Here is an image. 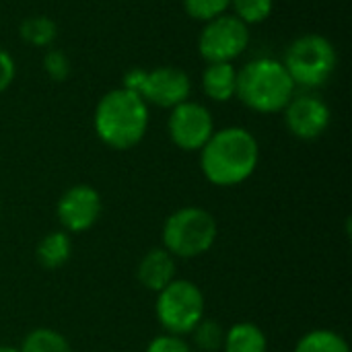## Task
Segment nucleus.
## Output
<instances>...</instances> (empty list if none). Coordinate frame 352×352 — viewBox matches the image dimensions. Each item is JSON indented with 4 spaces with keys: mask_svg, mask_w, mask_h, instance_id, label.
Here are the masks:
<instances>
[{
    "mask_svg": "<svg viewBox=\"0 0 352 352\" xmlns=\"http://www.w3.org/2000/svg\"><path fill=\"white\" fill-rule=\"evenodd\" d=\"M260 161L256 136L239 126L214 130L200 148V169L204 177L219 188H233L250 179Z\"/></svg>",
    "mask_w": 352,
    "mask_h": 352,
    "instance_id": "f257e3e1",
    "label": "nucleus"
},
{
    "mask_svg": "<svg viewBox=\"0 0 352 352\" xmlns=\"http://www.w3.org/2000/svg\"><path fill=\"white\" fill-rule=\"evenodd\" d=\"M93 126L105 146L116 151L134 148L148 130V103L130 89H113L99 99Z\"/></svg>",
    "mask_w": 352,
    "mask_h": 352,
    "instance_id": "f03ea898",
    "label": "nucleus"
},
{
    "mask_svg": "<svg viewBox=\"0 0 352 352\" xmlns=\"http://www.w3.org/2000/svg\"><path fill=\"white\" fill-rule=\"evenodd\" d=\"M295 89L285 64L274 58H256L237 70L235 97L258 113L285 111L295 97Z\"/></svg>",
    "mask_w": 352,
    "mask_h": 352,
    "instance_id": "7ed1b4c3",
    "label": "nucleus"
},
{
    "mask_svg": "<svg viewBox=\"0 0 352 352\" xmlns=\"http://www.w3.org/2000/svg\"><path fill=\"white\" fill-rule=\"evenodd\" d=\"M214 217L198 206H186L167 217L163 225V245L173 258H198L217 241Z\"/></svg>",
    "mask_w": 352,
    "mask_h": 352,
    "instance_id": "20e7f679",
    "label": "nucleus"
},
{
    "mask_svg": "<svg viewBox=\"0 0 352 352\" xmlns=\"http://www.w3.org/2000/svg\"><path fill=\"white\" fill-rule=\"evenodd\" d=\"M295 87H320L336 72L338 54L332 41L320 33H305L297 37L283 60Z\"/></svg>",
    "mask_w": 352,
    "mask_h": 352,
    "instance_id": "39448f33",
    "label": "nucleus"
},
{
    "mask_svg": "<svg viewBox=\"0 0 352 352\" xmlns=\"http://www.w3.org/2000/svg\"><path fill=\"white\" fill-rule=\"evenodd\" d=\"M155 311L167 334L186 336L204 318V295L192 280H171L159 291Z\"/></svg>",
    "mask_w": 352,
    "mask_h": 352,
    "instance_id": "423d86ee",
    "label": "nucleus"
},
{
    "mask_svg": "<svg viewBox=\"0 0 352 352\" xmlns=\"http://www.w3.org/2000/svg\"><path fill=\"white\" fill-rule=\"evenodd\" d=\"M122 87L138 93L146 103L173 109L190 99L192 80L182 68L175 66H159L155 70L132 68L126 72Z\"/></svg>",
    "mask_w": 352,
    "mask_h": 352,
    "instance_id": "0eeeda50",
    "label": "nucleus"
},
{
    "mask_svg": "<svg viewBox=\"0 0 352 352\" xmlns=\"http://www.w3.org/2000/svg\"><path fill=\"white\" fill-rule=\"evenodd\" d=\"M250 45V27L235 14H221L204 23L198 52L206 62H233Z\"/></svg>",
    "mask_w": 352,
    "mask_h": 352,
    "instance_id": "6e6552de",
    "label": "nucleus"
},
{
    "mask_svg": "<svg viewBox=\"0 0 352 352\" xmlns=\"http://www.w3.org/2000/svg\"><path fill=\"white\" fill-rule=\"evenodd\" d=\"M167 130L177 148L194 153L200 151L214 134V120L208 107L188 99L171 109Z\"/></svg>",
    "mask_w": 352,
    "mask_h": 352,
    "instance_id": "1a4fd4ad",
    "label": "nucleus"
},
{
    "mask_svg": "<svg viewBox=\"0 0 352 352\" xmlns=\"http://www.w3.org/2000/svg\"><path fill=\"white\" fill-rule=\"evenodd\" d=\"M101 208L103 204L99 192L87 184H78L60 196L56 204V217L68 233H82L97 223Z\"/></svg>",
    "mask_w": 352,
    "mask_h": 352,
    "instance_id": "9d476101",
    "label": "nucleus"
},
{
    "mask_svg": "<svg viewBox=\"0 0 352 352\" xmlns=\"http://www.w3.org/2000/svg\"><path fill=\"white\" fill-rule=\"evenodd\" d=\"M332 113L326 101L316 95H299L285 107V122L293 136L299 140H316L330 126Z\"/></svg>",
    "mask_w": 352,
    "mask_h": 352,
    "instance_id": "9b49d317",
    "label": "nucleus"
},
{
    "mask_svg": "<svg viewBox=\"0 0 352 352\" xmlns=\"http://www.w3.org/2000/svg\"><path fill=\"white\" fill-rule=\"evenodd\" d=\"M136 276L144 289L159 293L171 280H175V258L165 248H155L140 260Z\"/></svg>",
    "mask_w": 352,
    "mask_h": 352,
    "instance_id": "f8f14e48",
    "label": "nucleus"
},
{
    "mask_svg": "<svg viewBox=\"0 0 352 352\" xmlns=\"http://www.w3.org/2000/svg\"><path fill=\"white\" fill-rule=\"evenodd\" d=\"M202 91L212 101H231L237 93V68L233 62H208L202 72Z\"/></svg>",
    "mask_w": 352,
    "mask_h": 352,
    "instance_id": "ddd939ff",
    "label": "nucleus"
},
{
    "mask_svg": "<svg viewBox=\"0 0 352 352\" xmlns=\"http://www.w3.org/2000/svg\"><path fill=\"white\" fill-rule=\"evenodd\" d=\"M266 334L252 322H241L225 332L223 352H266Z\"/></svg>",
    "mask_w": 352,
    "mask_h": 352,
    "instance_id": "4468645a",
    "label": "nucleus"
},
{
    "mask_svg": "<svg viewBox=\"0 0 352 352\" xmlns=\"http://www.w3.org/2000/svg\"><path fill=\"white\" fill-rule=\"evenodd\" d=\"M72 256V241L68 233L64 231H52L47 233L39 245H37V262L45 270H58L62 268Z\"/></svg>",
    "mask_w": 352,
    "mask_h": 352,
    "instance_id": "2eb2a0df",
    "label": "nucleus"
},
{
    "mask_svg": "<svg viewBox=\"0 0 352 352\" xmlns=\"http://www.w3.org/2000/svg\"><path fill=\"white\" fill-rule=\"evenodd\" d=\"M19 35L23 41H27L33 47H50L58 37V25L50 16L35 14L21 23Z\"/></svg>",
    "mask_w": 352,
    "mask_h": 352,
    "instance_id": "dca6fc26",
    "label": "nucleus"
},
{
    "mask_svg": "<svg viewBox=\"0 0 352 352\" xmlns=\"http://www.w3.org/2000/svg\"><path fill=\"white\" fill-rule=\"evenodd\" d=\"M295 352H351V346L334 330H311L299 338Z\"/></svg>",
    "mask_w": 352,
    "mask_h": 352,
    "instance_id": "f3484780",
    "label": "nucleus"
},
{
    "mask_svg": "<svg viewBox=\"0 0 352 352\" xmlns=\"http://www.w3.org/2000/svg\"><path fill=\"white\" fill-rule=\"evenodd\" d=\"M21 352H72L68 340L56 332V330H50V328H37V330H31L23 344H21Z\"/></svg>",
    "mask_w": 352,
    "mask_h": 352,
    "instance_id": "a211bd4d",
    "label": "nucleus"
},
{
    "mask_svg": "<svg viewBox=\"0 0 352 352\" xmlns=\"http://www.w3.org/2000/svg\"><path fill=\"white\" fill-rule=\"evenodd\" d=\"M194 336L196 346L200 352H221L225 344V328L214 320H200L196 328L190 332Z\"/></svg>",
    "mask_w": 352,
    "mask_h": 352,
    "instance_id": "6ab92c4d",
    "label": "nucleus"
},
{
    "mask_svg": "<svg viewBox=\"0 0 352 352\" xmlns=\"http://www.w3.org/2000/svg\"><path fill=\"white\" fill-rule=\"evenodd\" d=\"M229 8H233V14L250 27L264 23L272 14L274 0H231Z\"/></svg>",
    "mask_w": 352,
    "mask_h": 352,
    "instance_id": "aec40b11",
    "label": "nucleus"
},
{
    "mask_svg": "<svg viewBox=\"0 0 352 352\" xmlns=\"http://www.w3.org/2000/svg\"><path fill=\"white\" fill-rule=\"evenodd\" d=\"M229 4L231 0H184L186 12L192 19L202 21V23L225 14L229 10Z\"/></svg>",
    "mask_w": 352,
    "mask_h": 352,
    "instance_id": "412c9836",
    "label": "nucleus"
},
{
    "mask_svg": "<svg viewBox=\"0 0 352 352\" xmlns=\"http://www.w3.org/2000/svg\"><path fill=\"white\" fill-rule=\"evenodd\" d=\"M43 70L52 80L62 82L70 76V60L62 50L50 47L43 56Z\"/></svg>",
    "mask_w": 352,
    "mask_h": 352,
    "instance_id": "4be33fe9",
    "label": "nucleus"
},
{
    "mask_svg": "<svg viewBox=\"0 0 352 352\" xmlns=\"http://www.w3.org/2000/svg\"><path fill=\"white\" fill-rule=\"evenodd\" d=\"M146 352H192V346L182 336L163 334L148 342Z\"/></svg>",
    "mask_w": 352,
    "mask_h": 352,
    "instance_id": "5701e85b",
    "label": "nucleus"
},
{
    "mask_svg": "<svg viewBox=\"0 0 352 352\" xmlns=\"http://www.w3.org/2000/svg\"><path fill=\"white\" fill-rule=\"evenodd\" d=\"M16 68H14V60L6 50H0V93H4L12 80H14Z\"/></svg>",
    "mask_w": 352,
    "mask_h": 352,
    "instance_id": "b1692460",
    "label": "nucleus"
},
{
    "mask_svg": "<svg viewBox=\"0 0 352 352\" xmlns=\"http://www.w3.org/2000/svg\"><path fill=\"white\" fill-rule=\"evenodd\" d=\"M0 352H21L19 349H12V346H0Z\"/></svg>",
    "mask_w": 352,
    "mask_h": 352,
    "instance_id": "393cba45",
    "label": "nucleus"
}]
</instances>
